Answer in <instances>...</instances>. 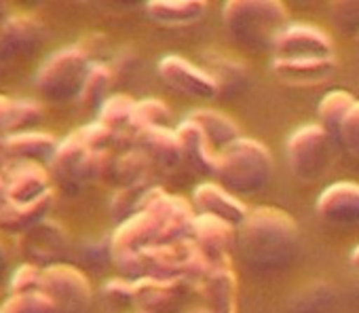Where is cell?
Returning a JSON list of instances; mask_svg holds the SVG:
<instances>
[{
	"label": "cell",
	"instance_id": "cell-30",
	"mask_svg": "<svg viewBox=\"0 0 359 313\" xmlns=\"http://www.w3.org/2000/svg\"><path fill=\"white\" fill-rule=\"evenodd\" d=\"M351 260H353V265H355V267H359V248H355V252H353Z\"/></svg>",
	"mask_w": 359,
	"mask_h": 313
},
{
	"label": "cell",
	"instance_id": "cell-28",
	"mask_svg": "<svg viewBox=\"0 0 359 313\" xmlns=\"http://www.w3.org/2000/svg\"><path fill=\"white\" fill-rule=\"evenodd\" d=\"M7 204H9V187L3 180V176H0V208H5Z\"/></svg>",
	"mask_w": 359,
	"mask_h": 313
},
{
	"label": "cell",
	"instance_id": "cell-15",
	"mask_svg": "<svg viewBox=\"0 0 359 313\" xmlns=\"http://www.w3.org/2000/svg\"><path fill=\"white\" fill-rule=\"evenodd\" d=\"M9 187V204H28L43 197L49 189V174L34 161L18 168L7 182Z\"/></svg>",
	"mask_w": 359,
	"mask_h": 313
},
{
	"label": "cell",
	"instance_id": "cell-1",
	"mask_svg": "<svg viewBox=\"0 0 359 313\" xmlns=\"http://www.w3.org/2000/svg\"><path fill=\"white\" fill-rule=\"evenodd\" d=\"M239 244L250 265L281 269L292 262L298 250V229L287 214L262 208L245 218Z\"/></svg>",
	"mask_w": 359,
	"mask_h": 313
},
{
	"label": "cell",
	"instance_id": "cell-7",
	"mask_svg": "<svg viewBox=\"0 0 359 313\" xmlns=\"http://www.w3.org/2000/svg\"><path fill=\"white\" fill-rule=\"evenodd\" d=\"M18 248L26 262L45 269L62 262V256L68 252V235L64 227L47 218L22 233L18 239Z\"/></svg>",
	"mask_w": 359,
	"mask_h": 313
},
{
	"label": "cell",
	"instance_id": "cell-10",
	"mask_svg": "<svg viewBox=\"0 0 359 313\" xmlns=\"http://www.w3.org/2000/svg\"><path fill=\"white\" fill-rule=\"evenodd\" d=\"M161 74L165 81L182 91L187 95H197V98H212L216 93V81L210 79L205 72L189 66L180 58H167L161 62Z\"/></svg>",
	"mask_w": 359,
	"mask_h": 313
},
{
	"label": "cell",
	"instance_id": "cell-12",
	"mask_svg": "<svg viewBox=\"0 0 359 313\" xmlns=\"http://www.w3.org/2000/svg\"><path fill=\"white\" fill-rule=\"evenodd\" d=\"M321 218L336 225L359 222V187L355 185H336L327 189L317 206Z\"/></svg>",
	"mask_w": 359,
	"mask_h": 313
},
{
	"label": "cell",
	"instance_id": "cell-21",
	"mask_svg": "<svg viewBox=\"0 0 359 313\" xmlns=\"http://www.w3.org/2000/svg\"><path fill=\"white\" fill-rule=\"evenodd\" d=\"M332 300H334V292L327 286H315L294 298L292 311L294 313H319V311H325L332 305Z\"/></svg>",
	"mask_w": 359,
	"mask_h": 313
},
{
	"label": "cell",
	"instance_id": "cell-20",
	"mask_svg": "<svg viewBox=\"0 0 359 313\" xmlns=\"http://www.w3.org/2000/svg\"><path fill=\"white\" fill-rule=\"evenodd\" d=\"M110 87V72L108 68L104 66H91L89 74H87V81H85V87L81 91V102L89 108L93 106H100L104 104V98H106V91Z\"/></svg>",
	"mask_w": 359,
	"mask_h": 313
},
{
	"label": "cell",
	"instance_id": "cell-8",
	"mask_svg": "<svg viewBox=\"0 0 359 313\" xmlns=\"http://www.w3.org/2000/svg\"><path fill=\"white\" fill-rule=\"evenodd\" d=\"M287 156L292 170L302 180L321 176L327 168V144L325 133L319 127L300 129L287 144Z\"/></svg>",
	"mask_w": 359,
	"mask_h": 313
},
{
	"label": "cell",
	"instance_id": "cell-29",
	"mask_svg": "<svg viewBox=\"0 0 359 313\" xmlns=\"http://www.w3.org/2000/svg\"><path fill=\"white\" fill-rule=\"evenodd\" d=\"M5 269H7V252L3 246H0V275L5 273Z\"/></svg>",
	"mask_w": 359,
	"mask_h": 313
},
{
	"label": "cell",
	"instance_id": "cell-2",
	"mask_svg": "<svg viewBox=\"0 0 359 313\" xmlns=\"http://www.w3.org/2000/svg\"><path fill=\"white\" fill-rule=\"evenodd\" d=\"M91 66L87 55L79 47H68L53 53L36 74V87L41 95L51 102H68L79 98Z\"/></svg>",
	"mask_w": 359,
	"mask_h": 313
},
{
	"label": "cell",
	"instance_id": "cell-25",
	"mask_svg": "<svg viewBox=\"0 0 359 313\" xmlns=\"http://www.w3.org/2000/svg\"><path fill=\"white\" fill-rule=\"evenodd\" d=\"M131 114H133L131 102H127L125 95H116V98H112V100H108L104 104V108H102V123L106 127H112V125H116V123H121L125 119H131Z\"/></svg>",
	"mask_w": 359,
	"mask_h": 313
},
{
	"label": "cell",
	"instance_id": "cell-3",
	"mask_svg": "<svg viewBox=\"0 0 359 313\" xmlns=\"http://www.w3.org/2000/svg\"><path fill=\"white\" fill-rule=\"evenodd\" d=\"M271 161L264 146L243 140L226 148L220 161V176L224 185L239 193H252L266 185Z\"/></svg>",
	"mask_w": 359,
	"mask_h": 313
},
{
	"label": "cell",
	"instance_id": "cell-31",
	"mask_svg": "<svg viewBox=\"0 0 359 313\" xmlns=\"http://www.w3.org/2000/svg\"><path fill=\"white\" fill-rule=\"evenodd\" d=\"M191 313H214L212 309H193Z\"/></svg>",
	"mask_w": 359,
	"mask_h": 313
},
{
	"label": "cell",
	"instance_id": "cell-26",
	"mask_svg": "<svg viewBox=\"0 0 359 313\" xmlns=\"http://www.w3.org/2000/svg\"><path fill=\"white\" fill-rule=\"evenodd\" d=\"M203 114H205V119H203V129H205V135H208L210 140H218V142L222 140V142H226L229 138H233L235 125H233L231 121L218 116L216 112H203Z\"/></svg>",
	"mask_w": 359,
	"mask_h": 313
},
{
	"label": "cell",
	"instance_id": "cell-16",
	"mask_svg": "<svg viewBox=\"0 0 359 313\" xmlns=\"http://www.w3.org/2000/svg\"><path fill=\"white\" fill-rule=\"evenodd\" d=\"M203 284L214 313H237V277L229 265L210 269Z\"/></svg>",
	"mask_w": 359,
	"mask_h": 313
},
{
	"label": "cell",
	"instance_id": "cell-22",
	"mask_svg": "<svg viewBox=\"0 0 359 313\" xmlns=\"http://www.w3.org/2000/svg\"><path fill=\"white\" fill-rule=\"evenodd\" d=\"M41 277L43 269L30 262L20 265L11 279H9V294H28V292H39L41 290Z\"/></svg>",
	"mask_w": 359,
	"mask_h": 313
},
{
	"label": "cell",
	"instance_id": "cell-11",
	"mask_svg": "<svg viewBox=\"0 0 359 313\" xmlns=\"http://www.w3.org/2000/svg\"><path fill=\"white\" fill-rule=\"evenodd\" d=\"M53 208V191H47L43 197L28 204H7L0 208V229L9 233H26L39 222L47 220Z\"/></svg>",
	"mask_w": 359,
	"mask_h": 313
},
{
	"label": "cell",
	"instance_id": "cell-19",
	"mask_svg": "<svg viewBox=\"0 0 359 313\" xmlns=\"http://www.w3.org/2000/svg\"><path fill=\"white\" fill-rule=\"evenodd\" d=\"M0 313H57V309L43 292H28L9 294V298L0 305Z\"/></svg>",
	"mask_w": 359,
	"mask_h": 313
},
{
	"label": "cell",
	"instance_id": "cell-14",
	"mask_svg": "<svg viewBox=\"0 0 359 313\" xmlns=\"http://www.w3.org/2000/svg\"><path fill=\"white\" fill-rule=\"evenodd\" d=\"M173 279H135L131 281V302L142 313H163L175 300Z\"/></svg>",
	"mask_w": 359,
	"mask_h": 313
},
{
	"label": "cell",
	"instance_id": "cell-24",
	"mask_svg": "<svg viewBox=\"0 0 359 313\" xmlns=\"http://www.w3.org/2000/svg\"><path fill=\"white\" fill-rule=\"evenodd\" d=\"M41 119V108L34 102H15L9 131H28Z\"/></svg>",
	"mask_w": 359,
	"mask_h": 313
},
{
	"label": "cell",
	"instance_id": "cell-27",
	"mask_svg": "<svg viewBox=\"0 0 359 313\" xmlns=\"http://www.w3.org/2000/svg\"><path fill=\"white\" fill-rule=\"evenodd\" d=\"M13 104L11 100H7L5 95H0V131L11 127V116H13Z\"/></svg>",
	"mask_w": 359,
	"mask_h": 313
},
{
	"label": "cell",
	"instance_id": "cell-9",
	"mask_svg": "<svg viewBox=\"0 0 359 313\" xmlns=\"http://www.w3.org/2000/svg\"><path fill=\"white\" fill-rule=\"evenodd\" d=\"M45 28L43 24L32 15H13L5 22L0 30V49L7 55H24L36 49V45L43 41Z\"/></svg>",
	"mask_w": 359,
	"mask_h": 313
},
{
	"label": "cell",
	"instance_id": "cell-18",
	"mask_svg": "<svg viewBox=\"0 0 359 313\" xmlns=\"http://www.w3.org/2000/svg\"><path fill=\"white\" fill-rule=\"evenodd\" d=\"M197 201L210 216L222 218L229 225H243L248 218L243 206L216 187H201L197 191Z\"/></svg>",
	"mask_w": 359,
	"mask_h": 313
},
{
	"label": "cell",
	"instance_id": "cell-17",
	"mask_svg": "<svg viewBox=\"0 0 359 313\" xmlns=\"http://www.w3.org/2000/svg\"><path fill=\"white\" fill-rule=\"evenodd\" d=\"M3 148L7 154L20 156V159H28V161H39V159H47V156H53L57 144L53 140V135L43 133V131H18L11 133L5 142Z\"/></svg>",
	"mask_w": 359,
	"mask_h": 313
},
{
	"label": "cell",
	"instance_id": "cell-6",
	"mask_svg": "<svg viewBox=\"0 0 359 313\" xmlns=\"http://www.w3.org/2000/svg\"><path fill=\"white\" fill-rule=\"evenodd\" d=\"M97 154L76 135L60 144L51 156V172L66 191L81 189L97 172Z\"/></svg>",
	"mask_w": 359,
	"mask_h": 313
},
{
	"label": "cell",
	"instance_id": "cell-4",
	"mask_svg": "<svg viewBox=\"0 0 359 313\" xmlns=\"http://www.w3.org/2000/svg\"><path fill=\"white\" fill-rule=\"evenodd\" d=\"M39 292L55 305L57 313H87L93 296L87 275L66 262L43 269Z\"/></svg>",
	"mask_w": 359,
	"mask_h": 313
},
{
	"label": "cell",
	"instance_id": "cell-23",
	"mask_svg": "<svg viewBox=\"0 0 359 313\" xmlns=\"http://www.w3.org/2000/svg\"><path fill=\"white\" fill-rule=\"evenodd\" d=\"M340 140L353 156H359V104L348 110L340 123Z\"/></svg>",
	"mask_w": 359,
	"mask_h": 313
},
{
	"label": "cell",
	"instance_id": "cell-5",
	"mask_svg": "<svg viewBox=\"0 0 359 313\" xmlns=\"http://www.w3.org/2000/svg\"><path fill=\"white\" fill-rule=\"evenodd\" d=\"M283 22V9L277 3H233L226 11V26L237 41L252 47H262L273 39Z\"/></svg>",
	"mask_w": 359,
	"mask_h": 313
},
{
	"label": "cell",
	"instance_id": "cell-13",
	"mask_svg": "<svg viewBox=\"0 0 359 313\" xmlns=\"http://www.w3.org/2000/svg\"><path fill=\"white\" fill-rule=\"evenodd\" d=\"M197 244L201 248V252L214 260V258H226L231 246H233V229L226 220L203 214L201 218L195 220V229H193Z\"/></svg>",
	"mask_w": 359,
	"mask_h": 313
}]
</instances>
